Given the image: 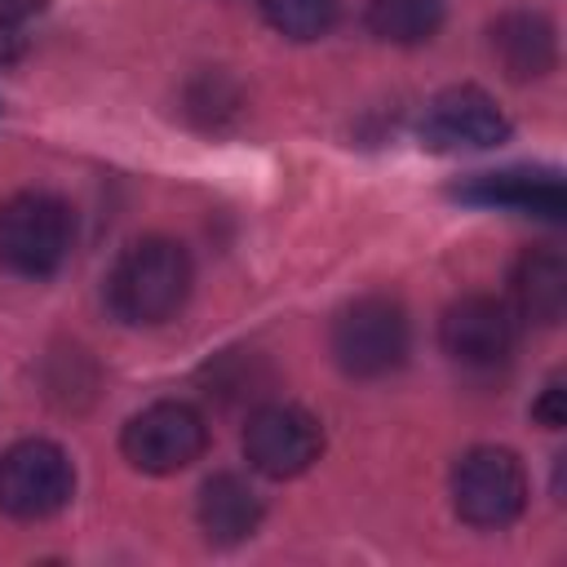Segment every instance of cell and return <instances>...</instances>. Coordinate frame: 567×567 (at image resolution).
<instances>
[{"label":"cell","mask_w":567,"mask_h":567,"mask_svg":"<svg viewBox=\"0 0 567 567\" xmlns=\"http://www.w3.org/2000/svg\"><path fill=\"white\" fill-rule=\"evenodd\" d=\"M509 137V120L501 115V106L474 89V84H456V89H443L425 115H421V142L430 151H443V155H456V151H487V146H501Z\"/></svg>","instance_id":"9"},{"label":"cell","mask_w":567,"mask_h":567,"mask_svg":"<svg viewBox=\"0 0 567 567\" xmlns=\"http://www.w3.org/2000/svg\"><path fill=\"white\" fill-rule=\"evenodd\" d=\"M323 452V425L297 403H266L244 425V456L266 478H297Z\"/></svg>","instance_id":"7"},{"label":"cell","mask_w":567,"mask_h":567,"mask_svg":"<svg viewBox=\"0 0 567 567\" xmlns=\"http://www.w3.org/2000/svg\"><path fill=\"white\" fill-rule=\"evenodd\" d=\"M261 13L288 40H319L337 27L341 0H261Z\"/></svg>","instance_id":"15"},{"label":"cell","mask_w":567,"mask_h":567,"mask_svg":"<svg viewBox=\"0 0 567 567\" xmlns=\"http://www.w3.org/2000/svg\"><path fill=\"white\" fill-rule=\"evenodd\" d=\"M492 53L509 80H540L558 62V35L545 13H505L492 22Z\"/></svg>","instance_id":"11"},{"label":"cell","mask_w":567,"mask_h":567,"mask_svg":"<svg viewBox=\"0 0 567 567\" xmlns=\"http://www.w3.org/2000/svg\"><path fill=\"white\" fill-rule=\"evenodd\" d=\"M452 505L470 527H509L527 505V474L509 447H470L452 465Z\"/></svg>","instance_id":"5"},{"label":"cell","mask_w":567,"mask_h":567,"mask_svg":"<svg viewBox=\"0 0 567 567\" xmlns=\"http://www.w3.org/2000/svg\"><path fill=\"white\" fill-rule=\"evenodd\" d=\"M195 514H199V527H204V536L213 545H239L261 523V496L239 474H213L199 487Z\"/></svg>","instance_id":"12"},{"label":"cell","mask_w":567,"mask_h":567,"mask_svg":"<svg viewBox=\"0 0 567 567\" xmlns=\"http://www.w3.org/2000/svg\"><path fill=\"white\" fill-rule=\"evenodd\" d=\"M190 284H195V270H190L186 248L177 239L146 235L115 257L106 275V306L115 319L133 328H151V323L173 319L186 306Z\"/></svg>","instance_id":"1"},{"label":"cell","mask_w":567,"mask_h":567,"mask_svg":"<svg viewBox=\"0 0 567 567\" xmlns=\"http://www.w3.org/2000/svg\"><path fill=\"white\" fill-rule=\"evenodd\" d=\"M44 0H0V27H13V22H22L27 13H35Z\"/></svg>","instance_id":"17"},{"label":"cell","mask_w":567,"mask_h":567,"mask_svg":"<svg viewBox=\"0 0 567 567\" xmlns=\"http://www.w3.org/2000/svg\"><path fill=\"white\" fill-rule=\"evenodd\" d=\"M514 301H518V315L540 323V328H554L567 310V266L554 248H527L514 266Z\"/></svg>","instance_id":"13"},{"label":"cell","mask_w":567,"mask_h":567,"mask_svg":"<svg viewBox=\"0 0 567 567\" xmlns=\"http://www.w3.org/2000/svg\"><path fill=\"white\" fill-rule=\"evenodd\" d=\"M447 0H368L363 18L377 40L390 44H421L443 27Z\"/></svg>","instance_id":"14"},{"label":"cell","mask_w":567,"mask_h":567,"mask_svg":"<svg viewBox=\"0 0 567 567\" xmlns=\"http://www.w3.org/2000/svg\"><path fill=\"white\" fill-rule=\"evenodd\" d=\"M75 496V465L49 439H22L0 456V514L40 523Z\"/></svg>","instance_id":"4"},{"label":"cell","mask_w":567,"mask_h":567,"mask_svg":"<svg viewBox=\"0 0 567 567\" xmlns=\"http://www.w3.org/2000/svg\"><path fill=\"white\" fill-rule=\"evenodd\" d=\"M456 199L465 204H483V208H509V213H527V217H545L558 221L567 208L563 195V177L549 168H501V173H474L465 177L456 190Z\"/></svg>","instance_id":"10"},{"label":"cell","mask_w":567,"mask_h":567,"mask_svg":"<svg viewBox=\"0 0 567 567\" xmlns=\"http://www.w3.org/2000/svg\"><path fill=\"white\" fill-rule=\"evenodd\" d=\"M412 350V328L399 301L390 297H359L332 319V359L341 372L372 381L403 368Z\"/></svg>","instance_id":"3"},{"label":"cell","mask_w":567,"mask_h":567,"mask_svg":"<svg viewBox=\"0 0 567 567\" xmlns=\"http://www.w3.org/2000/svg\"><path fill=\"white\" fill-rule=\"evenodd\" d=\"M120 447L128 456L133 470L142 474H177L186 470L190 461L204 456L208 447V425L204 416L182 403V399H159L151 408H142L124 434H120Z\"/></svg>","instance_id":"6"},{"label":"cell","mask_w":567,"mask_h":567,"mask_svg":"<svg viewBox=\"0 0 567 567\" xmlns=\"http://www.w3.org/2000/svg\"><path fill=\"white\" fill-rule=\"evenodd\" d=\"M75 239L71 204L49 190H18L0 204V266L22 279H49Z\"/></svg>","instance_id":"2"},{"label":"cell","mask_w":567,"mask_h":567,"mask_svg":"<svg viewBox=\"0 0 567 567\" xmlns=\"http://www.w3.org/2000/svg\"><path fill=\"white\" fill-rule=\"evenodd\" d=\"M439 341H443L447 359H456L465 368H496V363H505L514 354L518 315L501 297L470 292V297H461V301H452L443 310Z\"/></svg>","instance_id":"8"},{"label":"cell","mask_w":567,"mask_h":567,"mask_svg":"<svg viewBox=\"0 0 567 567\" xmlns=\"http://www.w3.org/2000/svg\"><path fill=\"white\" fill-rule=\"evenodd\" d=\"M532 416H536L545 430H563V421H567V412H563V377H549V381H545L540 399L532 403Z\"/></svg>","instance_id":"16"}]
</instances>
